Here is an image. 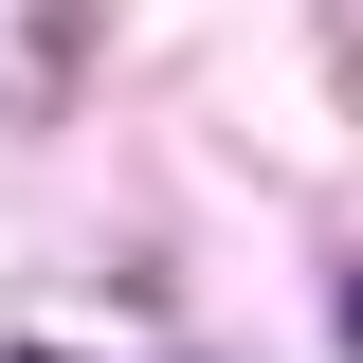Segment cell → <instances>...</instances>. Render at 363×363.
Wrapping results in <instances>:
<instances>
[{
    "label": "cell",
    "instance_id": "cell-1",
    "mask_svg": "<svg viewBox=\"0 0 363 363\" xmlns=\"http://www.w3.org/2000/svg\"><path fill=\"white\" fill-rule=\"evenodd\" d=\"M345 345H363V291H345Z\"/></svg>",
    "mask_w": 363,
    "mask_h": 363
}]
</instances>
